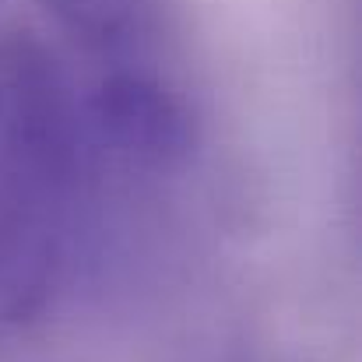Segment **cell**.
<instances>
[{
    "instance_id": "6da1fadb",
    "label": "cell",
    "mask_w": 362,
    "mask_h": 362,
    "mask_svg": "<svg viewBox=\"0 0 362 362\" xmlns=\"http://www.w3.org/2000/svg\"><path fill=\"white\" fill-rule=\"evenodd\" d=\"M85 134L141 165H173L194 144V113L165 67L95 74L81 106Z\"/></svg>"
},
{
    "instance_id": "7a4b0ae2",
    "label": "cell",
    "mask_w": 362,
    "mask_h": 362,
    "mask_svg": "<svg viewBox=\"0 0 362 362\" xmlns=\"http://www.w3.org/2000/svg\"><path fill=\"white\" fill-rule=\"evenodd\" d=\"M60 35H67L95 74L127 67H162V0H39Z\"/></svg>"
}]
</instances>
